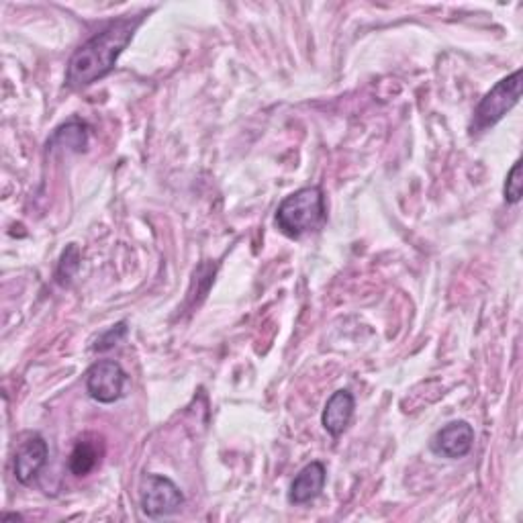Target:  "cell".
Wrapping results in <instances>:
<instances>
[{
	"instance_id": "6da1fadb",
	"label": "cell",
	"mask_w": 523,
	"mask_h": 523,
	"mask_svg": "<svg viewBox=\"0 0 523 523\" xmlns=\"http://www.w3.org/2000/svg\"><path fill=\"white\" fill-rule=\"evenodd\" d=\"M148 13L125 15L109 23L103 31L92 35L72 54L66 66V84L74 90L86 88L109 76L135 31L146 21Z\"/></svg>"
},
{
	"instance_id": "7a4b0ae2",
	"label": "cell",
	"mask_w": 523,
	"mask_h": 523,
	"mask_svg": "<svg viewBox=\"0 0 523 523\" xmlns=\"http://www.w3.org/2000/svg\"><path fill=\"white\" fill-rule=\"evenodd\" d=\"M276 225L291 240L313 233L327 221L325 195L321 186H305L284 197L276 209Z\"/></svg>"
},
{
	"instance_id": "3957f363",
	"label": "cell",
	"mask_w": 523,
	"mask_h": 523,
	"mask_svg": "<svg viewBox=\"0 0 523 523\" xmlns=\"http://www.w3.org/2000/svg\"><path fill=\"white\" fill-rule=\"evenodd\" d=\"M521 99V70H515L511 76L499 80L481 103L474 109L472 131H485L497 125Z\"/></svg>"
},
{
	"instance_id": "277c9868",
	"label": "cell",
	"mask_w": 523,
	"mask_h": 523,
	"mask_svg": "<svg viewBox=\"0 0 523 523\" xmlns=\"http://www.w3.org/2000/svg\"><path fill=\"white\" fill-rule=\"evenodd\" d=\"M129 376L115 360H99L86 370L84 387L92 401L113 405L125 397Z\"/></svg>"
},
{
	"instance_id": "5b68a950",
	"label": "cell",
	"mask_w": 523,
	"mask_h": 523,
	"mask_svg": "<svg viewBox=\"0 0 523 523\" xmlns=\"http://www.w3.org/2000/svg\"><path fill=\"white\" fill-rule=\"evenodd\" d=\"M139 505L148 517L160 519L178 513L184 505V495L178 485L164 474H148L141 483Z\"/></svg>"
},
{
	"instance_id": "8992f818",
	"label": "cell",
	"mask_w": 523,
	"mask_h": 523,
	"mask_svg": "<svg viewBox=\"0 0 523 523\" xmlns=\"http://www.w3.org/2000/svg\"><path fill=\"white\" fill-rule=\"evenodd\" d=\"M47 458H50V448L39 434H31L25 442L19 444L17 454L13 458V472L15 479L21 485H31L37 474L45 468Z\"/></svg>"
},
{
	"instance_id": "52a82bcc",
	"label": "cell",
	"mask_w": 523,
	"mask_h": 523,
	"mask_svg": "<svg viewBox=\"0 0 523 523\" xmlns=\"http://www.w3.org/2000/svg\"><path fill=\"white\" fill-rule=\"evenodd\" d=\"M474 446V430L468 421H452L438 430L430 442L434 454L450 460L464 458Z\"/></svg>"
},
{
	"instance_id": "ba28073f",
	"label": "cell",
	"mask_w": 523,
	"mask_h": 523,
	"mask_svg": "<svg viewBox=\"0 0 523 523\" xmlns=\"http://www.w3.org/2000/svg\"><path fill=\"white\" fill-rule=\"evenodd\" d=\"M356 401L350 391H336L325 403V409L321 413V425L323 430L331 438H340L354 417Z\"/></svg>"
},
{
	"instance_id": "9c48e42d",
	"label": "cell",
	"mask_w": 523,
	"mask_h": 523,
	"mask_svg": "<svg viewBox=\"0 0 523 523\" xmlns=\"http://www.w3.org/2000/svg\"><path fill=\"white\" fill-rule=\"evenodd\" d=\"M325 481H327V472H325V466L323 462H311L307 464L291 485V491H289V503L291 505H305V503H311L313 499H317L325 487Z\"/></svg>"
},
{
	"instance_id": "30bf717a",
	"label": "cell",
	"mask_w": 523,
	"mask_h": 523,
	"mask_svg": "<svg viewBox=\"0 0 523 523\" xmlns=\"http://www.w3.org/2000/svg\"><path fill=\"white\" fill-rule=\"evenodd\" d=\"M105 456L103 440L97 436H84L80 438L68 458V468L74 477H88V474L101 464Z\"/></svg>"
},
{
	"instance_id": "8fae6325",
	"label": "cell",
	"mask_w": 523,
	"mask_h": 523,
	"mask_svg": "<svg viewBox=\"0 0 523 523\" xmlns=\"http://www.w3.org/2000/svg\"><path fill=\"white\" fill-rule=\"evenodd\" d=\"M47 152H56V150H64V152H86L88 148V125L82 121H68L64 125H60L52 137L47 139L45 144Z\"/></svg>"
},
{
	"instance_id": "7c38bea8",
	"label": "cell",
	"mask_w": 523,
	"mask_h": 523,
	"mask_svg": "<svg viewBox=\"0 0 523 523\" xmlns=\"http://www.w3.org/2000/svg\"><path fill=\"white\" fill-rule=\"evenodd\" d=\"M521 186H523V180H521V160H517L511 166V170L507 172L505 186H503V195H505V201L509 205H517L521 201Z\"/></svg>"
},
{
	"instance_id": "4fadbf2b",
	"label": "cell",
	"mask_w": 523,
	"mask_h": 523,
	"mask_svg": "<svg viewBox=\"0 0 523 523\" xmlns=\"http://www.w3.org/2000/svg\"><path fill=\"white\" fill-rule=\"evenodd\" d=\"M125 336H127V323L121 321V323L113 325L109 331H105V334L99 338L97 346H94V350H101V352L111 350V348L117 346Z\"/></svg>"
},
{
	"instance_id": "5bb4252c",
	"label": "cell",
	"mask_w": 523,
	"mask_h": 523,
	"mask_svg": "<svg viewBox=\"0 0 523 523\" xmlns=\"http://www.w3.org/2000/svg\"><path fill=\"white\" fill-rule=\"evenodd\" d=\"M3 519L7 521V519H23V517H21L19 513H5V515H3Z\"/></svg>"
}]
</instances>
